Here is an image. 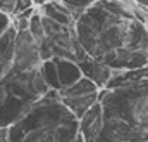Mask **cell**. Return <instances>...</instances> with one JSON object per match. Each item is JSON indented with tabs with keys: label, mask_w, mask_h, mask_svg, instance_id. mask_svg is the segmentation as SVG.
I'll return each mask as SVG.
<instances>
[{
	"label": "cell",
	"mask_w": 148,
	"mask_h": 142,
	"mask_svg": "<svg viewBox=\"0 0 148 142\" xmlns=\"http://www.w3.org/2000/svg\"><path fill=\"white\" fill-rule=\"evenodd\" d=\"M84 52L112 70L148 66V36L145 24L134 16L115 14L95 2L73 24Z\"/></svg>",
	"instance_id": "1"
},
{
	"label": "cell",
	"mask_w": 148,
	"mask_h": 142,
	"mask_svg": "<svg viewBox=\"0 0 148 142\" xmlns=\"http://www.w3.org/2000/svg\"><path fill=\"white\" fill-rule=\"evenodd\" d=\"M103 125L95 142H148V78L100 90Z\"/></svg>",
	"instance_id": "2"
},
{
	"label": "cell",
	"mask_w": 148,
	"mask_h": 142,
	"mask_svg": "<svg viewBox=\"0 0 148 142\" xmlns=\"http://www.w3.org/2000/svg\"><path fill=\"white\" fill-rule=\"evenodd\" d=\"M77 118L50 90L9 127V142H76Z\"/></svg>",
	"instance_id": "3"
},
{
	"label": "cell",
	"mask_w": 148,
	"mask_h": 142,
	"mask_svg": "<svg viewBox=\"0 0 148 142\" xmlns=\"http://www.w3.org/2000/svg\"><path fill=\"white\" fill-rule=\"evenodd\" d=\"M50 88L43 81L40 70L17 71L10 68L0 80V127H10L38 102Z\"/></svg>",
	"instance_id": "4"
},
{
	"label": "cell",
	"mask_w": 148,
	"mask_h": 142,
	"mask_svg": "<svg viewBox=\"0 0 148 142\" xmlns=\"http://www.w3.org/2000/svg\"><path fill=\"white\" fill-rule=\"evenodd\" d=\"M98 97H100V88L86 76H81L73 85L57 90V99L76 118H79L86 109H90L95 102H98Z\"/></svg>",
	"instance_id": "5"
},
{
	"label": "cell",
	"mask_w": 148,
	"mask_h": 142,
	"mask_svg": "<svg viewBox=\"0 0 148 142\" xmlns=\"http://www.w3.org/2000/svg\"><path fill=\"white\" fill-rule=\"evenodd\" d=\"M41 26H43V38L48 43L50 52H52V59L53 57H64V59L73 61L71 45H73V38L76 36L73 26L59 24V23L45 17V16H41Z\"/></svg>",
	"instance_id": "6"
},
{
	"label": "cell",
	"mask_w": 148,
	"mask_h": 142,
	"mask_svg": "<svg viewBox=\"0 0 148 142\" xmlns=\"http://www.w3.org/2000/svg\"><path fill=\"white\" fill-rule=\"evenodd\" d=\"M40 64H41V57H40V50H38V42L29 35L28 30L16 31L12 68L17 71H28L38 70Z\"/></svg>",
	"instance_id": "7"
},
{
	"label": "cell",
	"mask_w": 148,
	"mask_h": 142,
	"mask_svg": "<svg viewBox=\"0 0 148 142\" xmlns=\"http://www.w3.org/2000/svg\"><path fill=\"white\" fill-rule=\"evenodd\" d=\"M102 125H103V113L98 101L77 118L79 137L83 139V142H95V139L98 137L102 130Z\"/></svg>",
	"instance_id": "8"
},
{
	"label": "cell",
	"mask_w": 148,
	"mask_h": 142,
	"mask_svg": "<svg viewBox=\"0 0 148 142\" xmlns=\"http://www.w3.org/2000/svg\"><path fill=\"white\" fill-rule=\"evenodd\" d=\"M79 70H81V74L86 76L88 80H91L100 90L107 87V83L110 81L112 74H114V70L109 68L107 64H103L102 61H97L90 56H86L84 59H81L77 63Z\"/></svg>",
	"instance_id": "9"
},
{
	"label": "cell",
	"mask_w": 148,
	"mask_h": 142,
	"mask_svg": "<svg viewBox=\"0 0 148 142\" xmlns=\"http://www.w3.org/2000/svg\"><path fill=\"white\" fill-rule=\"evenodd\" d=\"M14 38L16 30L10 24L2 35H0V80L9 73L12 68V59H14Z\"/></svg>",
	"instance_id": "10"
},
{
	"label": "cell",
	"mask_w": 148,
	"mask_h": 142,
	"mask_svg": "<svg viewBox=\"0 0 148 142\" xmlns=\"http://www.w3.org/2000/svg\"><path fill=\"white\" fill-rule=\"evenodd\" d=\"M36 9L41 16H45V17H48V19L59 23V24H64V26H73L74 24L73 16L69 14V10H67L59 0H48L47 3L40 5Z\"/></svg>",
	"instance_id": "11"
},
{
	"label": "cell",
	"mask_w": 148,
	"mask_h": 142,
	"mask_svg": "<svg viewBox=\"0 0 148 142\" xmlns=\"http://www.w3.org/2000/svg\"><path fill=\"white\" fill-rule=\"evenodd\" d=\"M53 63H55V68H57V76H59L60 88L62 87H67V85H73L74 81H77L83 76L79 66H77V63H74L71 59L53 57Z\"/></svg>",
	"instance_id": "12"
},
{
	"label": "cell",
	"mask_w": 148,
	"mask_h": 142,
	"mask_svg": "<svg viewBox=\"0 0 148 142\" xmlns=\"http://www.w3.org/2000/svg\"><path fill=\"white\" fill-rule=\"evenodd\" d=\"M40 74L43 78V81L48 85L50 90H59L60 85H59V76H57V68H55V63L53 59H47V61H41L40 64Z\"/></svg>",
	"instance_id": "13"
},
{
	"label": "cell",
	"mask_w": 148,
	"mask_h": 142,
	"mask_svg": "<svg viewBox=\"0 0 148 142\" xmlns=\"http://www.w3.org/2000/svg\"><path fill=\"white\" fill-rule=\"evenodd\" d=\"M59 2L69 10V14L73 16V19L76 21V19H77L84 10H88L97 0H59Z\"/></svg>",
	"instance_id": "14"
},
{
	"label": "cell",
	"mask_w": 148,
	"mask_h": 142,
	"mask_svg": "<svg viewBox=\"0 0 148 142\" xmlns=\"http://www.w3.org/2000/svg\"><path fill=\"white\" fill-rule=\"evenodd\" d=\"M28 31H29V35L33 36L35 40H41L43 38V26H41V16H40V12H38V9L31 14V17H29V24H28Z\"/></svg>",
	"instance_id": "15"
},
{
	"label": "cell",
	"mask_w": 148,
	"mask_h": 142,
	"mask_svg": "<svg viewBox=\"0 0 148 142\" xmlns=\"http://www.w3.org/2000/svg\"><path fill=\"white\" fill-rule=\"evenodd\" d=\"M0 14L12 17L16 14V0H0Z\"/></svg>",
	"instance_id": "16"
},
{
	"label": "cell",
	"mask_w": 148,
	"mask_h": 142,
	"mask_svg": "<svg viewBox=\"0 0 148 142\" xmlns=\"http://www.w3.org/2000/svg\"><path fill=\"white\" fill-rule=\"evenodd\" d=\"M33 7H35L33 0H16V14H21V12L33 9Z\"/></svg>",
	"instance_id": "17"
},
{
	"label": "cell",
	"mask_w": 148,
	"mask_h": 142,
	"mask_svg": "<svg viewBox=\"0 0 148 142\" xmlns=\"http://www.w3.org/2000/svg\"><path fill=\"white\" fill-rule=\"evenodd\" d=\"M9 26H10V17L5 16V14H0V35H2Z\"/></svg>",
	"instance_id": "18"
},
{
	"label": "cell",
	"mask_w": 148,
	"mask_h": 142,
	"mask_svg": "<svg viewBox=\"0 0 148 142\" xmlns=\"http://www.w3.org/2000/svg\"><path fill=\"white\" fill-rule=\"evenodd\" d=\"M0 142H9V128L0 127Z\"/></svg>",
	"instance_id": "19"
},
{
	"label": "cell",
	"mask_w": 148,
	"mask_h": 142,
	"mask_svg": "<svg viewBox=\"0 0 148 142\" xmlns=\"http://www.w3.org/2000/svg\"><path fill=\"white\" fill-rule=\"evenodd\" d=\"M129 2L138 5V7H141V9H145V10H148V0H129Z\"/></svg>",
	"instance_id": "20"
},
{
	"label": "cell",
	"mask_w": 148,
	"mask_h": 142,
	"mask_svg": "<svg viewBox=\"0 0 148 142\" xmlns=\"http://www.w3.org/2000/svg\"><path fill=\"white\" fill-rule=\"evenodd\" d=\"M48 0H33V3H35V7H40V5H43V3H47Z\"/></svg>",
	"instance_id": "21"
},
{
	"label": "cell",
	"mask_w": 148,
	"mask_h": 142,
	"mask_svg": "<svg viewBox=\"0 0 148 142\" xmlns=\"http://www.w3.org/2000/svg\"><path fill=\"white\" fill-rule=\"evenodd\" d=\"M76 142H83V139H81V137H77V139H76Z\"/></svg>",
	"instance_id": "22"
},
{
	"label": "cell",
	"mask_w": 148,
	"mask_h": 142,
	"mask_svg": "<svg viewBox=\"0 0 148 142\" xmlns=\"http://www.w3.org/2000/svg\"><path fill=\"white\" fill-rule=\"evenodd\" d=\"M145 30H147V36H148V24H145Z\"/></svg>",
	"instance_id": "23"
}]
</instances>
